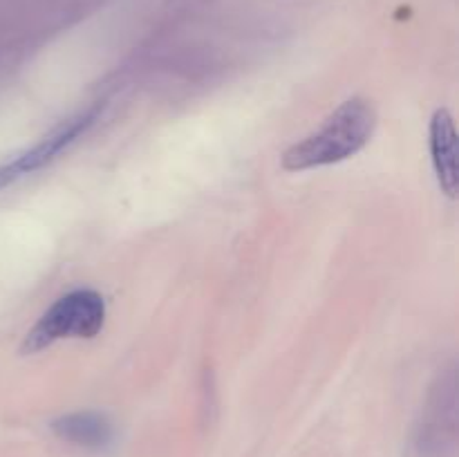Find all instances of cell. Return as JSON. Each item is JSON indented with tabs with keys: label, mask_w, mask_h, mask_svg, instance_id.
I'll return each mask as SVG.
<instances>
[{
	"label": "cell",
	"mask_w": 459,
	"mask_h": 457,
	"mask_svg": "<svg viewBox=\"0 0 459 457\" xmlns=\"http://www.w3.org/2000/svg\"><path fill=\"white\" fill-rule=\"evenodd\" d=\"M375 128L377 112L372 103L361 97L348 99L314 133L287 148L282 168L300 173L350 160L370 143Z\"/></svg>",
	"instance_id": "1"
},
{
	"label": "cell",
	"mask_w": 459,
	"mask_h": 457,
	"mask_svg": "<svg viewBox=\"0 0 459 457\" xmlns=\"http://www.w3.org/2000/svg\"><path fill=\"white\" fill-rule=\"evenodd\" d=\"M99 119V106L88 108V110L76 112L74 116L65 119L63 124H58L56 128L49 134H45L39 143H34L31 148H27L25 152H21L18 157H13L12 161L0 166V188L9 186V184L18 182L25 175H31L34 170L43 168L49 161L56 160L63 151L72 146L74 142H79Z\"/></svg>",
	"instance_id": "3"
},
{
	"label": "cell",
	"mask_w": 459,
	"mask_h": 457,
	"mask_svg": "<svg viewBox=\"0 0 459 457\" xmlns=\"http://www.w3.org/2000/svg\"><path fill=\"white\" fill-rule=\"evenodd\" d=\"M106 323V300L94 289H74L54 300L27 332L22 352H39L63 339H92Z\"/></svg>",
	"instance_id": "2"
},
{
	"label": "cell",
	"mask_w": 459,
	"mask_h": 457,
	"mask_svg": "<svg viewBox=\"0 0 459 457\" xmlns=\"http://www.w3.org/2000/svg\"><path fill=\"white\" fill-rule=\"evenodd\" d=\"M430 157H433L435 173L442 191L448 197H455L459 184L457 166V130L451 112L437 110L430 119Z\"/></svg>",
	"instance_id": "4"
},
{
	"label": "cell",
	"mask_w": 459,
	"mask_h": 457,
	"mask_svg": "<svg viewBox=\"0 0 459 457\" xmlns=\"http://www.w3.org/2000/svg\"><path fill=\"white\" fill-rule=\"evenodd\" d=\"M52 430L65 442L88 451H103L115 439V426L106 415L94 410L67 412L54 419Z\"/></svg>",
	"instance_id": "5"
}]
</instances>
